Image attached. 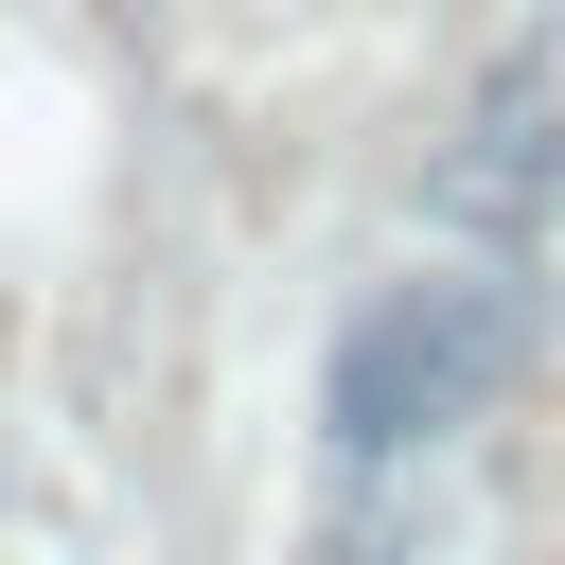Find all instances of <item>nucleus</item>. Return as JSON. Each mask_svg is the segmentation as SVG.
Returning a JSON list of instances; mask_svg holds the SVG:
<instances>
[{
  "instance_id": "1",
  "label": "nucleus",
  "mask_w": 565,
  "mask_h": 565,
  "mask_svg": "<svg viewBox=\"0 0 565 565\" xmlns=\"http://www.w3.org/2000/svg\"><path fill=\"white\" fill-rule=\"evenodd\" d=\"M512 371V300L494 282H388L353 335H335V477H388V459H424L477 388Z\"/></svg>"
}]
</instances>
